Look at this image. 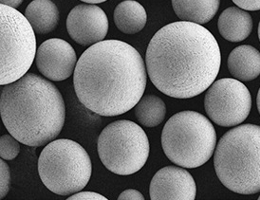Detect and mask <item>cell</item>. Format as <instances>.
<instances>
[{"label":"cell","instance_id":"ac0fdd59","mask_svg":"<svg viewBox=\"0 0 260 200\" xmlns=\"http://www.w3.org/2000/svg\"><path fill=\"white\" fill-rule=\"evenodd\" d=\"M138 121L145 127H156L164 122L167 115L165 102L156 95H145L134 107Z\"/></svg>","mask_w":260,"mask_h":200},{"label":"cell","instance_id":"e0dca14e","mask_svg":"<svg viewBox=\"0 0 260 200\" xmlns=\"http://www.w3.org/2000/svg\"><path fill=\"white\" fill-rule=\"evenodd\" d=\"M113 18L119 30L125 35H135L145 28L147 14L137 1L124 0L115 8Z\"/></svg>","mask_w":260,"mask_h":200},{"label":"cell","instance_id":"7a4b0ae2","mask_svg":"<svg viewBox=\"0 0 260 200\" xmlns=\"http://www.w3.org/2000/svg\"><path fill=\"white\" fill-rule=\"evenodd\" d=\"M73 84L80 103L95 114L123 115L144 96L145 61L129 44L101 41L81 55L73 73Z\"/></svg>","mask_w":260,"mask_h":200},{"label":"cell","instance_id":"cb8c5ba5","mask_svg":"<svg viewBox=\"0 0 260 200\" xmlns=\"http://www.w3.org/2000/svg\"><path fill=\"white\" fill-rule=\"evenodd\" d=\"M0 1H1V4L3 5H7L10 7L16 9L21 5L24 0H0Z\"/></svg>","mask_w":260,"mask_h":200},{"label":"cell","instance_id":"ffe728a7","mask_svg":"<svg viewBox=\"0 0 260 200\" xmlns=\"http://www.w3.org/2000/svg\"><path fill=\"white\" fill-rule=\"evenodd\" d=\"M0 177H1V182H0V198L3 199L10 191V185H11V172L9 165L5 162V159L1 158L0 160Z\"/></svg>","mask_w":260,"mask_h":200},{"label":"cell","instance_id":"ba28073f","mask_svg":"<svg viewBox=\"0 0 260 200\" xmlns=\"http://www.w3.org/2000/svg\"><path fill=\"white\" fill-rule=\"evenodd\" d=\"M97 150L102 163L109 171L130 176L145 166L150 147L144 129L135 122L122 120L103 129Z\"/></svg>","mask_w":260,"mask_h":200},{"label":"cell","instance_id":"7402d4cb","mask_svg":"<svg viewBox=\"0 0 260 200\" xmlns=\"http://www.w3.org/2000/svg\"><path fill=\"white\" fill-rule=\"evenodd\" d=\"M238 7L245 11H259L260 0H232Z\"/></svg>","mask_w":260,"mask_h":200},{"label":"cell","instance_id":"d4e9b609","mask_svg":"<svg viewBox=\"0 0 260 200\" xmlns=\"http://www.w3.org/2000/svg\"><path fill=\"white\" fill-rule=\"evenodd\" d=\"M83 2H86L87 4H99V3H103L106 2L108 0H81Z\"/></svg>","mask_w":260,"mask_h":200},{"label":"cell","instance_id":"8fae6325","mask_svg":"<svg viewBox=\"0 0 260 200\" xmlns=\"http://www.w3.org/2000/svg\"><path fill=\"white\" fill-rule=\"evenodd\" d=\"M77 62L73 46L63 39L46 40L37 49V69L51 81L60 82L70 78L74 73Z\"/></svg>","mask_w":260,"mask_h":200},{"label":"cell","instance_id":"44dd1931","mask_svg":"<svg viewBox=\"0 0 260 200\" xmlns=\"http://www.w3.org/2000/svg\"><path fill=\"white\" fill-rule=\"evenodd\" d=\"M68 200H108L107 197L94 192H78L73 193Z\"/></svg>","mask_w":260,"mask_h":200},{"label":"cell","instance_id":"277c9868","mask_svg":"<svg viewBox=\"0 0 260 200\" xmlns=\"http://www.w3.org/2000/svg\"><path fill=\"white\" fill-rule=\"evenodd\" d=\"M214 166L227 189L239 194L260 192V126L242 124L226 132L217 144Z\"/></svg>","mask_w":260,"mask_h":200},{"label":"cell","instance_id":"83f0119b","mask_svg":"<svg viewBox=\"0 0 260 200\" xmlns=\"http://www.w3.org/2000/svg\"><path fill=\"white\" fill-rule=\"evenodd\" d=\"M258 199H259V200H260V195H259V197H258Z\"/></svg>","mask_w":260,"mask_h":200},{"label":"cell","instance_id":"7c38bea8","mask_svg":"<svg viewBox=\"0 0 260 200\" xmlns=\"http://www.w3.org/2000/svg\"><path fill=\"white\" fill-rule=\"evenodd\" d=\"M149 193L152 200H194L197 186L191 174L181 166H167L153 177Z\"/></svg>","mask_w":260,"mask_h":200},{"label":"cell","instance_id":"4fadbf2b","mask_svg":"<svg viewBox=\"0 0 260 200\" xmlns=\"http://www.w3.org/2000/svg\"><path fill=\"white\" fill-rule=\"evenodd\" d=\"M217 28L220 36L230 42H241L248 38L253 29V19L239 7L227 8L219 15Z\"/></svg>","mask_w":260,"mask_h":200},{"label":"cell","instance_id":"484cf974","mask_svg":"<svg viewBox=\"0 0 260 200\" xmlns=\"http://www.w3.org/2000/svg\"><path fill=\"white\" fill-rule=\"evenodd\" d=\"M256 105H257V109H258V111H259L260 114V88L259 90H258V93H257V98H256Z\"/></svg>","mask_w":260,"mask_h":200},{"label":"cell","instance_id":"8992f818","mask_svg":"<svg viewBox=\"0 0 260 200\" xmlns=\"http://www.w3.org/2000/svg\"><path fill=\"white\" fill-rule=\"evenodd\" d=\"M38 173L44 185L59 195H72L87 185L92 164L85 148L72 140L48 143L38 158Z\"/></svg>","mask_w":260,"mask_h":200},{"label":"cell","instance_id":"603a6c76","mask_svg":"<svg viewBox=\"0 0 260 200\" xmlns=\"http://www.w3.org/2000/svg\"><path fill=\"white\" fill-rule=\"evenodd\" d=\"M119 200H144L145 196L140 193L137 190L134 189H128L121 193L118 197Z\"/></svg>","mask_w":260,"mask_h":200},{"label":"cell","instance_id":"5bb4252c","mask_svg":"<svg viewBox=\"0 0 260 200\" xmlns=\"http://www.w3.org/2000/svg\"><path fill=\"white\" fill-rule=\"evenodd\" d=\"M232 75L242 82H250L260 75V52L250 45L239 46L228 57Z\"/></svg>","mask_w":260,"mask_h":200},{"label":"cell","instance_id":"5b68a950","mask_svg":"<svg viewBox=\"0 0 260 200\" xmlns=\"http://www.w3.org/2000/svg\"><path fill=\"white\" fill-rule=\"evenodd\" d=\"M217 132L203 114L181 111L167 121L161 132V146L173 163L183 168H198L213 156Z\"/></svg>","mask_w":260,"mask_h":200},{"label":"cell","instance_id":"6da1fadb","mask_svg":"<svg viewBox=\"0 0 260 200\" xmlns=\"http://www.w3.org/2000/svg\"><path fill=\"white\" fill-rule=\"evenodd\" d=\"M146 70L160 92L177 99H190L215 82L221 64L217 39L193 22L170 23L158 30L148 44Z\"/></svg>","mask_w":260,"mask_h":200},{"label":"cell","instance_id":"d6986e66","mask_svg":"<svg viewBox=\"0 0 260 200\" xmlns=\"http://www.w3.org/2000/svg\"><path fill=\"white\" fill-rule=\"evenodd\" d=\"M19 141L13 135H3L0 139V157L5 160H13L20 151Z\"/></svg>","mask_w":260,"mask_h":200},{"label":"cell","instance_id":"9a60e30c","mask_svg":"<svg viewBox=\"0 0 260 200\" xmlns=\"http://www.w3.org/2000/svg\"><path fill=\"white\" fill-rule=\"evenodd\" d=\"M220 0H172L174 12L181 21L206 24L219 9Z\"/></svg>","mask_w":260,"mask_h":200},{"label":"cell","instance_id":"52a82bcc","mask_svg":"<svg viewBox=\"0 0 260 200\" xmlns=\"http://www.w3.org/2000/svg\"><path fill=\"white\" fill-rule=\"evenodd\" d=\"M0 85L21 78L37 56L36 31L15 8L0 5Z\"/></svg>","mask_w":260,"mask_h":200},{"label":"cell","instance_id":"2e32d148","mask_svg":"<svg viewBox=\"0 0 260 200\" xmlns=\"http://www.w3.org/2000/svg\"><path fill=\"white\" fill-rule=\"evenodd\" d=\"M25 16L37 35H47L57 28L59 10L51 0H34L25 11Z\"/></svg>","mask_w":260,"mask_h":200},{"label":"cell","instance_id":"3957f363","mask_svg":"<svg viewBox=\"0 0 260 200\" xmlns=\"http://www.w3.org/2000/svg\"><path fill=\"white\" fill-rule=\"evenodd\" d=\"M2 86L0 111L8 132L32 147L54 141L66 120L65 102L57 87L35 73Z\"/></svg>","mask_w":260,"mask_h":200},{"label":"cell","instance_id":"9c48e42d","mask_svg":"<svg viewBox=\"0 0 260 200\" xmlns=\"http://www.w3.org/2000/svg\"><path fill=\"white\" fill-rule=\"evenodd\" d=\"M204 108L210 120L217 125L236 126L244 122L250 114L251 93L237 79H220L208 88L204 98Z\"/></svg>","mask_w":260,"mask_h":200},{"label":"cell","instance_id":"4316f807","mask_svg":"<svg viewBox=\"0 0 260 200\" xmlns=\"http://www.w3.org/2000/svg\"><path fill=\"white\" fill-rule=\"evenodd\" d=\"M258 37H259V41H260V22H259V24H258Z\"/></svg>","mask_w":260,"mask_h":200},{"label":"cell","instance_id":"30bf717a","mask_svg":"<svg viewBox=\"0 0 260 200\" xmlns=\"http://www.w3.org/2000/svg\"><path fill=\"white\" fill-rule=\"evenodd\" d=\"M67 29L74 42L92 46L104 41L109 31V19L95 4H80L68 15Z\"/></svg>","mask_w":260,"mask_h":200}]
</instances>
